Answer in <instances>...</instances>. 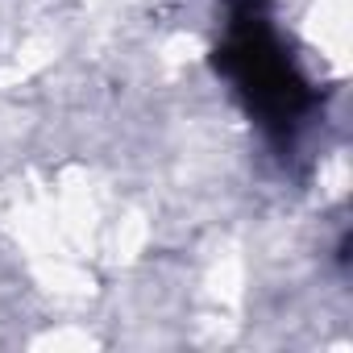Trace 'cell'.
I'll list each match as a JSON object with an SVG mask.
<instances>
[{
	"label": "cell",
	"instance_id": "obj_1",
	"mask_svg": "<svg viewBox=\"0 0 353 353\" xmlns=\"http://www.w3.org/2000/svg\"><path fill=\"white\" fill-rule=\"evenodd\" d=\"M225 71L233 75V83L241 88V96L266 125L287 129L299 121L307 104V88L295 75V67L287 63V54L279 50V38L254 0H245L229 21Z\"/></svg>",
	"mask_w": 353,
	"mask_h": 353
}]
</instances>
